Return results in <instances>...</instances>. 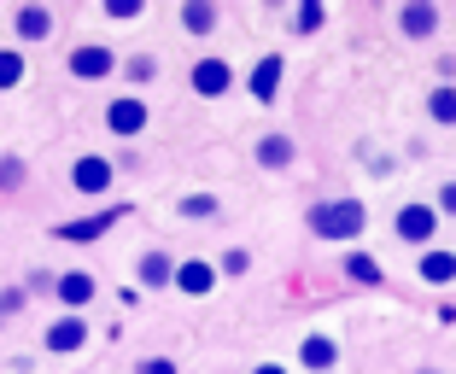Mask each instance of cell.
I'll return each mask as SVG.
<instances>
[{"mask_svg":"<svg viewBox=\"0 0 456 374\" xmlns=\"http://www.w3.org/2000/svg\"><path fill=\"white\" fill-rule=\"evenodd\" d=\"M275 88H281V59L269 53V59H257V70H252V100H275Z\"/></svg>","mask_w":456,"mask_h":374,"instance_id":"obj_6","label":"cell"},{"mask_svg":"<svg viewBox=\"0 0 456 374\" xmlns=\"http://www.w3.org/2000/svg\"><path fill=\"white\" fill-rule=\"evenodd\" d=\"M362 205L357 199H334V205H316L310 211V228L322 234V240H351V234H362Z\"/></svg>","mask_w":456,"mask_h":374,"instance_id":"obj_1","label":"cell"},{"mask_svg":"<svg viewBox=\"0 0 456 374\" xmlns=\"http://www.w3.org/2000/svg\"><path fill=\"white\" fill-rule=\"evenodd\" d=\"M47 29H53V18H47V6H24V12H18V36H24V41L47 36Z\"/></svg>","mask_w":456,"mask_h":374,"instance_id":"obj_11","label":"cell"},{"mask_svg":"<svg viewBox=\"0 0 456 374\" xmlns=\"http://www.w3.org/2000/svg\"><path fill=\"white\" fill-rule=\"evenodd\" d=\"M211 18H216L211 6H188V29H211Z\"/></svg>","mask_w":456,"mask_h":374,"instance_id":"obj_20","label":"cell"},{"mask_svg":"<svg viewBox=\"0 0 456 374\" xmlns=\"http://www.w3.org/2000/svg\"><path fill=\"white\" fill-rule=\"evenodd\" d=\"M305 362L310 369H334V339H322V334L305 339Z\"/></svg>","mask_w":456,"mask_h":374,"instance_id":"obj_13","label":"cell"},{"mask_svg":"<svg viewBox=\"0 0 456 374\" xmlns=\"http://www.w3.org/2000/svg\"><path fill=\"white\" fill-rule=\"evenodd\" d=\"M421 280H456V257H444V252H433L428 264H421Z\"/></svg>","mask_w":456,"mask_h":374,"instance_id":"obj_16","label":"cell"},{"mask_svg":"<svg viewBox=\"0 0 456 374\" xmlns=\"http://www.w3.org/2000/svg\"><path fill=\"white\" fill-rule=\"evenodd\" d=\"M59 298H65V305H88V298H94V280L82 275V269H70V275H59Z\"/></svg>","mask_w":456,"mask_h":374,"instance_id":"obj_10","label":"cell"},{"mask_svg":"<svg viewBox=\"0 0 456 374\" xmlns=\"http://www.w3.org/2000/svg\"><path fill=\"white\" fill-rule=\"evenodd\" d=\"M70 187H77V193H106V187H111V164L106 159H77Z\"/></svg>","mask_w":456,"mask_h":374,"instance_id":"obj_5","label":"cell"},{"mask_svg":"<svg viewBox=\"0 0 456 374\" xmlns=\"http://www.w3.org/2000/svg\"><path fill=\"white\" fill-rule=\"evenodd\" d=\"M346 275H351V280H369V287H375V280H380V264H375V257H362V252H351V257H346Z\"/></svg>","mask_w":456,"mask_h":374,"instance_id":"obj_14","label":"cell"},{"mask_svg":"<svg viewBox=\"0 0 456 374\" xmlns=\"http://www.w3.org/2000/svg\"><path fill=\"white\" fill-rule=\"evenodd\" d=\"M433 228H439V211H433V205H403L398 211V240L421 246V240H433Z\"/></svg>","mask_w":456,"mask_h":374,"instance_id":"obj_2","label":"cell"},{"mask_svg":"<svg viewBox=\"0 0 456 374\" xmlns=\"http://www.w3.org/2000/svg\"><path fill=\"white\" fill-rule=\"evenodd\" d=\"M18 182H24V164L6 159V164H0V187H18Z\"/></svg>","mask_w":456,"mask_h":374,"instance_id":"obj_21","label":"cell"},{"mask_svg":"<svg viewBox=\"0 0 456 374\" xmlns=\"http://www.w3.org/2000/svg\"><path fill=\"white\" fill-rule=\"evenodd\" d=\"M433 24H439V12H433V6H410V12H403V29H410V36H428Z\"/></svg>","mask_w":456,"mask_h":374,"instance_id":"obj_17","label":"cell"},{"mask_svg":"<svg viewBox=\"0 0 456 374\" xmlns=\"http://www.w3.org/2000/svg\"><path fill=\"white\" fill-rule=\"evenodd\" d=\"M141 280H147V287H164V280H175V275H170V257L147 252V257H141Z\"/></svg>","mask_w":456,"mask_h":374,"instance_id":"obj_12","label":"cell"},{"mask_svg":"<svg viewBox=\"0 0 456 374\" xmlns=\"http://www.w3.org/2000/svg\"><path fill=\"white\" fill-rule=\"evenodd\" d=\"M257 159H264V164H287V159H293V147H287L281 134H269L264 147H257Z\"/></svg>","mask_w":456,"mask_h":374,"instance_id":"obj_18","label":"cell"},{"mask_svg":"<svg viewBox=\"0 0 456 374\" xmlns=\"http://www.w3.org/2000/svg\"><path fill=\"white\" fill-rule=\"evenodd\" d=\"M106 123H111V134H141L147 129V106H141L134 94H123V100H111Z\"/></svg>","mask_w":456,"mask_h":374,"instance_id":"obj_4","label":"cell"},{"mask_svg":"<svg viewBox=\"0 0 456 374\" xmlns=\"http://www.w3.org/2000/svg\"><path fill=\"white\" fill-rule=\"evenodd\" d=\"M70 70H77V77H106L111 53L106 47H77V53H70Z\"/></svg>","mask_w":456,"mask_h":374,"instance_id":"obj_8","label":"cell"},{"mask_svg":"<svg viewBox=\"0 0 456 374\" xmlns=\"http://www.w3.org/2000/svg\"><path fill=\"white\" fill-rule=\"evenodd\" d=\"M141 374H175V362H164V357H152V362H141Z\"/></svg>","mask_w":456,"mask_h":374,"instance_id":"obj_23","label":"cell"},{"mask_svg":"<svg viewBox=\"0 0 456 374\" xmlns=\"http://www.w3.org/2000/svg\"><path fill=\"white\" fill-rule=\"evenodd\" d=\"M18 77H24V59H18V53H0V88H12Z\"/></svg>","mask_w":456,"mask_h":374,"instance_id":"obj_19","label":"cell"},{"mask_svg":"<svg viewBox=\"0 0 456 374\" xmlns=\"http://www.w3.org/2000/svg\"><path fill=\"white\" fill-rule=\"evenodd\" d=\"M111 18H141V0H111Z\"/></svg>","mask_w":456,"mask_h":374,"instance_id":"obj_22","label":"cell"},{"mask_svg":"<svg viewBox=\"0 0 456 374\" xmlns=\"http://www.w3.org/2000/svg\"><path fill=\"white\" fill-rule=\"evenodd\" d=\"M428 111H433V118H439V123H456V88H433Z\"/></svg>","mask_w":456,"mask_h":374,"instance_id":"obj_15","label":"cell"},{"mask_svg":"<svg viewBox=\"0 0 456 374\" xmlns=\"http://www.w3.org/2000/svg\"><path fill=\"white\" fill-rule=\"evenodd\" d=\"M82 339H88V328H82L77 316H65V321H53V328H47V351H77Z\"/></svg>","mask_w":456,"mask_h":374,"instance_id":"obj_7","label":"cell"},{"mask_svg":"<svg viewBox=\"0 0 456 374\" xmlns=\"http://www.w3.org/2000/svg\"><path fill=\"white\" fill-rule=\"evenodd\" d=\"M257 374H287V369H281V362H264V369H257Z\"/></svg>","mask_w":456,"mask_h":374,"instance_id":"obj_25","label":"cell"},{"mask_svg":"<svg viewBox=\"0 0 456 374\" xmlns=\"http://www.w3.org/2000/svg\"><path fill=\"white\" fill-rule=\"evenodd\" d=\"M193 88H200L205 100L228 94V88H234V70H228V59H200V65H193Z\"/></svg>","mask_w":456,"mask_h":374,"instance_id":"obj_3","label":"cell"},{"mask_svg":"<svg viewBox=\"0 0 456 374\" xmlns=\"http://www.w3.org/2000/svg\"><path fill=\"white\" fill-rule=\"evenodd\" d=\"M439 205H444V211L456 216V182H451V187H444V193H439Z\"/></svg>","mask_w":456,"mask_h":374,"instance_id":"obj_24","label":"cell"},{"mask_svg":"<svg viewBox=\"0 0 456 374\" xmlns=\"http://www.w3.org/2000/svg\"><path fill=\"white\" fill-rule=\"evenodd\" d=\"M216 269L211 264H182V269H175V287H182V293H211V287H216Z\"/></svg>","mask_w":456,"mask_h":374,"instance_id":"obj_9","label":"cell"}]
</instances>
